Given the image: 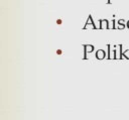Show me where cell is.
I'll return each mask as SVG.
<instances>
[{"instance_id": "6da1fadb", "label": "cell", "mask_w": 129, "mask_h": 120, "mask_svg": "<svg viewBox=\"0 0 129 120\" xmlns=\"http://www.w3.org/2000/svg\"><path fill=\"white\" fill-rule=\"evenodd\" d=\"M88 28H93V29L97 28L95 23H94V21H93V19H92V15L88 16V20H87V22H86V24L84 26V29H88Z\"/></svg>"}, {"instance_id": "7a4b0ae2", "label": "cell", "mask_w": 129, "mask_h": 120, "mask_svg": "<svg viewBox=\"0 0 129 120\" xmlns=\"http://www.w3.org/2000/svg\"><path fill=\"white\" fill-rule=\"evenodd\" d=\"M99 23H100L99 26L100 29H109V21L107 19H100Z\"/></svg>"}, {"instance_id": "3957f363", "label": "cell", "mask_w": 129, "mask_h": 120, "mask_svg": "<svg viewBox=\"0 0 129 120\" xmlns=\"http://www.w3.org/2000/svg\"><path fill=\"white\" fill-rule=\"evenodd\" d=\"M116 48H115V58H122L123 57V54H122V52H121V49H122V45L120 44V45H116L115 46Z\"/></svg>"}, {"instance_id": "277c9868", "label": "cell", "mask_w": 129, "mask_h": 120, "mask_svg": "<svg viewBox=\"0 0 129 120\" xmlns=\"http://www.w3.org/2000/svg\"><path fill=\"white\" fill-rule=\"evenodd\" d=\"M98 59H103V58H105L106 57V52H105V50L104 49H98L97 51H96V55H95Z\"/></svg>"}, {"instance_id": "5b68a950", "label": "cell", "mask_w": 129, "mask_h": 120, "mask_svg": "<svg viewBox=\"0 0 129 120\" xmlns=\"http://www.w3.org/2000/svg\"><path fill=\"white\" fill-rule=\"evenodd\" d=\"M124 23H125V21H124V19H119L118 20V28L119 29H123L124 27H125V25H124Z\"/></svg>"}, {"instance_id": "8992f818", "label": "cell", "mask_w": 129, "mask_h": 120, "mask_svg": "<svg viewBox=\"0 0 129 120\" xmlns=\"http://www.w3.org/2000/svg\"><path fill=\"white\" fill-rule=\"evenodd\" d=\"M123 56H124L125 58H129V50L124 51V52H123Z\"/></svg>"}, {"instance_id": "52a82bcc", "label": "cell", "mask_w": 129, "mask_h": 120, "mask_svg": "<svg viewBox=\"0 0 129 120\" xmlns=\"http://www.w3.org/2000/svg\"><path fill=\"white\" fill-rule=\"evenodd\" d=\"M56 23H57V24H60V23H61V19H57V20H56Z\"/></svg>"}, {"instance_id": "ba28073f", "label": "cell", "mask_w": 129, "mask_h": 120, "mask_svg": "<svg viewBox=\"0 0 129 120\" xmlns=\"http://www.w3.org/2000/svg\"><path fill=\"white\" fill-rule=\"evenodd\" d=\"M56 53H57V54H60V53H61V50H60V49L56 50Z\"/></svg>"}, {"instance_id": "9c48e42d", "label": "cell", "mask_w": 129, "mask_h": 120, "mask_svg": "<svg viewBox=\"0 0 129 120\" xmlns=\"http://www.w3.org/2000/svg\"><path fill=\"white\" fill-rule=\"evenodd\" d=\"M127 27L129 28V20H128V22H127Z\"/></svg>"}, {"instance_id": "30bf717a", "label": "cell", "mask_w": 129, "mask_h": 120, "mask_svg": "<svg viewBox=\"0 0 129 120\" xmlns=\"http://www.w3.org/2000/svg\"><path fill=\"white\" fill-rule=\"evenodd\" d=\"M107 3H108V4H109V3H111V0H108V1H107Z\"/></svg>"}]
</instances>
